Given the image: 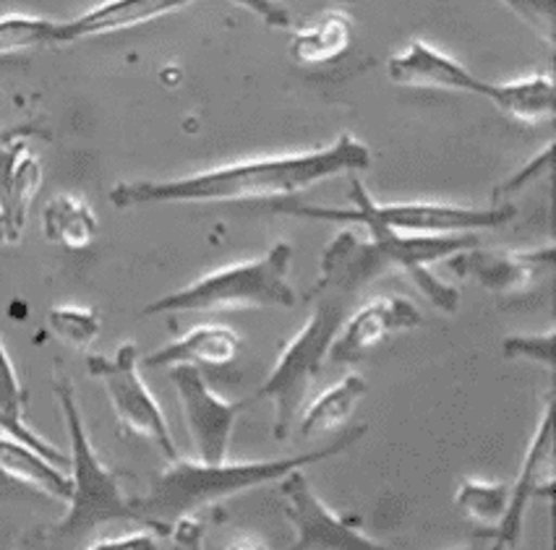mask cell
Instances as JSON below:
<instances>
[{
	"label": "cell",
	"mask_w": 556,
	"mask_h": 550,
	"mask_svg": "<svg viewBox=\"0 0 556 550\" xmlns=\"http://www.w3.org/2000/svg\"><path fill=\"white\" fill-rule=\"evenodd\" d=\"M371 152L353 133H340L329 146L299 154H277L236 162L217 170L193 172L173 180H134L110 191L118 209L147 204H232L299 196L338 175L366 170Z\"/></svg>",
	"instance_id": "6da1fadb"
},
{
	"label": "cell",
	"mask_w": 556,
	"mask_h": 550,
	"mask_svg": "<svg viewBox=\"0 0 556 550\" xmlns=\"http://www.w3.org/2000/svg\"><path fill=\"white\" fill-rule=\"evenodd\" d=\"M366 429H351L340 433L338 438L327 442V446L306 451V455L288 459H269V462H241L230 464L228 459L217 464L189 462V459H173L170 468L157 475L152 483L150 494L141 498H131L134 520L150 524L160 533H170L173 524L184 516L197 514L199 509L212 507V503L228 501V498L254 490L258 485L280 483L290 470H303L308 464L325 462L348 451L364 436Z\"/></svg>",
	"instance_id": "7a4b0ae2"
},
{
	"label": "cell",
	"mask_w": 556,
	"mask_h": 550,
	"mask_svg": "<svg viewBox=\"0 0 556 550\" xmlns=\"http://www.w3.org/2000/svg\"><path fill=\"white\" fill-rule=\"evenodd\" d=\"M290 243H275L264 256L199 277L197 282L167 293L141 314H189V310L232 308H293L295 290L290 284Z\"/></svg>",
	"instance_id": "3957f363"
},
{
	"label": "cell",
	"mask_w": 556,
	"mask_h": 550,
	"mask_svg": "<svg viewBox=\"0 0 556 550\" xmlns=\"http://www.w3.org/2000/svg\"><path fill=\"white\" fill-rule=\"evenodd\" d=\"M55 397L61 402L63 420H66L68 444H71V496L68 511L63 516L58 533L63 537H87L102 524L134 520L131 498L123 494L118 475L105 468L89 438L79 402H76L74 384L66 376L55 381Z\"/></svg>",
	"instance_id": "277c9868"
},
{
	"label": "cell",
	"mask_w": 556,
	"mask_h": 550,
	"mask_svg": "<svg viewBox=\"0 0 556 550\" xmlns=\"http://www.w3.org/2000/svg\"><path fill=\"white\" fill-rule=\"evenodd\" d=\"M353 297L332 293V290H316L312 293L314 310L308 321L299 329V334L288 342L286 349L277 358L275 368L269 371V379L258 389L256 397L269 399L275 405V433L277 442H286L293 431L295 420L303 410L308 386L321 366L327 362V349L338 336L342 321L348 316V303Z\"/></svg>",
	"instance_id": "5b68a950"
},
{
	"label": "cell",
	"mask_w": 556,
	"mask_h": 550,
	"mask_svg": "<svg viewBox=\"0 0 556 550\" xmlns=\"http://www.w3.org/2000/svg\"><path fill=\"white\" fill-rule=\"evenodd\" d=\"M353 206L340 209V206H308V204H277L275 212L293 217L321 219V222H351V225H384L403 235H463L473 230L502 228L515 217L509 204L491 206V209H476V206H455V204H379L368 196V191L358 180H353L351 191Z\"/></svg>",
	"instance_id": "8992f818"
},
{
	"label": "cell",
	"mask_w": 556,
	"mask_h": 550,
	"mask_svg": "<svg viewBox=\"0 0 556 550\" xmlns=\"http://www.w3.org/2000/svg\"><path fill=\"white\" fill-rule=\"evenodd\" d=\"M89 373L105 386L115 418L126 431L147 438L163 451L167 462L178 459V446L167 425L163 407H160L150 386L139 373V347L126 342L115 349V355H89Z\"/></svg>",
	"instance_id": "52a82bcc"
},
{
	"label": "cell",
	"mask_w": 556,
	"mask_h": 550,
	"mask_svg": "<svg viewBox=\"0 0 556 550\" xmlns=\"http://www.w3.org/2000/svg\"><path fill=\"white\" fill-rule=\"evenodd\" d=\"M170 381L176 386L186 425L197 446L199 462L217 464L228 459L230 438L245 402H228L210 389L197 366H173Z\"/></svg>",
	"instance_id": "ba28073f"
},
{
	"label": "cell",
	"mask_w": 556,
	"mask_h": 550,
	"mask_svg": "<svg viewBox=\"0 0 556 550\" xmlns=\"http://www.w3.org/2000/svg\"><path fill=\"white\" fill-rule=\"evenodd\" d=\"M280 494L286 498V516L295 529L293 548L299 550H381L377 540L366 537L345 516L314 494L301 468L290 470L280 481Z\"/></svg>",
	"instance_id": "9c48e42d"
},
{
	"label": "cell",
	"mask_w": 556,
	"mask_h": 550,
	"mask_svg": "<svg viewBox=\"0 0 556 550\" xmlns=\"http://www.w3.org/2000/svg\"><path fill=\"white\" fill-rule=\"evenodd\" d=\"M554 481V399L548 397L533 442H530L526 459H522L520 475H517L515 485L509 488L507 511H504L502 522L496 524L494 533H491V537L496 540V548H515L517 542H520L530 503L539 501V498L552 503Z\"/></svg>",
	"instance_id": "30bf717a"
},
{
	"label": "cell",
	"mask_w": 556,
	"mask_h": 550,
	"mask_svg": "<svg viewBox=\"0 0 556 550\" xmlns=\"http://www.w3.org/2000/svg\"><path fill=\"white\" fill-rule=\"evenodd\" d=\"M424 323L421 310L413 306L410 300L400 295H381L374 297L345 316L338 336L327 349V360L332 366H348V362H358L368 349H374L379 342L394 332H407Z\"/></svg>",
	"instance_id": "8fae6325"
},
{
	"label": "cell",
	"mask_w": 556,
	"mask_h": 550,
	"mask_svg": "<svg viewBox=\"0 0 556 550\" xmlns=\"http://www.w3.org/2000/svg\"><path fill=\"white\" fill-rule=\"evenodd\" d=\"M40 183L42 167L27 136L0 144V245L22 241Z\"/></svg>",
	"instance_id": "7c38bea8"
},
{
	"label": "cell",
	"mask_w": 556,
	"mask_h": 550,
	"mask_svg": "<svg viewBox=\"0 0 556 550\" xmlns=\"http://www.w3.org/2000/svg\"><path fill=\"white\" fill-rule=\"evenodd\" d=\"M390 79L400 87H424L444 89V92H465L489 97L491 84L473 76L455 57L444 55L442 50L431 48L424 40H413L403 53L390 61Z\"/></svg>",
	"instance_id": "4fadbf2b"
},
{
	"label": "cell",
	"mask_w": 556,
	"mask_h": 550,
	"mask_svg": "<svg viewBox=\"0 0 556 550\" xmlns=\"http://www.w3.org/2000/svg\"><path fill=\"white\" fill-rule=\"evenodd\" d=\"M554 248L535 251V254H486V251H460L452 269L468 274L494 293H515V290L528 287L530 282L539 280L541 274L552 271Z\"/></svg>",
	"instance_id": "5bb4252c"
},
{
	"label": "cell",
	"mask_w": 556,
	"mask_h": 550,
	"mask_svg": "<svg viewBox=\"0 0 556 550\" xmlns=\"http://www.w3.org/2000/svg\"><path fill=\"white\" fill-rule=\"evenodd\" d=\"M193 0H105L87 14L61 22L63 44L89 40V37L110 35V31H123L150 24L154 18L186 9Z\"/></svg>",
	"instance_id": "9a60e30c"
},
{
	"label": "cell",
	"mask_w": 556,
	"mask_h": 550,
	"mask_svg": "<svg viewBox=\"0 0 556 550\" xmlns=\"http://www.w3.org/2000/svg\"><path fill=\"white\" fill-rule=\"evenodd\" d=\"M241 349V336L223 323H204L193 327L180 340L167 342L144 358L147 368H173V366H225Z\"/></svg>",
	"instance_id": "2e32d148"
},
{
	"label": "cell",
	"mask_w": 556,
	"mask_h": 550,
	"mask_svg": "<svg viewBox=\"0 0 556 550\" xmlns=\"http://www.w3.org/2000/svg\"><path fill=\"white\" fill-rule=\"evenodd\" d=\"M0 472L55 501H68L71 496V477L58 462L9 433L0 436Z\"/></svg>",
	"instance_id": "e0dca14e"
},
{
	"label": "cell",
	"mask_w": 556,
	"mask_h": 550,
	"mask_svg": "<svg viewBox=\"0 0 556 550\" xmlns=\"http://www.w3.org/2000/svg\"><path fill=\"white\" fill-rule=\"evenodd\" d=\"M366 389V381L358 373H348L345 379H340L332 389L319 394L306 407V412H301V436L308 438V442H319V438L348 425V420L355 415L358 405L364 402Z\"/></svg>",
	"instance_id": "ac0fdd59"
},
{
	"label": "cell",
	"mask_w": 556,
	"mask_h": 550,
	"mask_svg": "<svg viewBox=\"0 0 556 550\" xmlns=\"http://www.w3.org/2000/svg\"><path fill=\"white\" fill-rule=\"evenodd\" d=\"M97 222L92 206L74 193H58L42 209V232L50 243L68 251L89 248L94 243Z\"/></svg>",
	"instance_id": "d6986e66"
},
{
	"label": "cell",
	"mask_w": 556,
	"mask_h": 550,
	"mask_svg": "<svg viewBox=\"0 0 556 550\" xmlns=\"http://www.w3.org/2000/svg\"><path fill=\"white\" fill-rule=\"evenodd\" d=\"M502 113L522 123H552L554 120V81L546 74H533L526 79L491 84L486 97Z\"/></svg>",
	"instance_id": "ffe728a7"
},
{
	"label": "cell",
	"mask_w": 556,
	"mask_h": 550,
	"mask_svg": "<svg viewBox=\"0 0 556 550\" xmlns=\"http://www.w3.org/2000/svg\"><path fill=\"white\" fill-rule=\"evenodd\" d=\"M24 405H27V392H24L22 381H18L16 366L11 360L9 349H5L3 340H0V418L5 423V433L18 438V442L35 446L45 457H50L58 464H68V457L53 444L45 442L35 431L24 423Z\"/></svg>",
	"instance_id": "44dd1931"
},
{
	"label": "cell",
	"mask_w": 556,
	"mask_h": 550,
	"mask_svg": "<svg viewBox=\"0 0 556 550\" xmlns=\"http://www.w3.org/2000/svg\"><path fill=\"white\" fill-rule=\"evenodd\" d=\"M351 44V18L342 14L321 16L314 27L301 29L290 42V55L299 63H327L345 53Z\"/></svg>",
	"instance_id": "7402d4cb"
},
{
	"label": "cell",
	"mask_w": 556,
	"mask_h": 550,
	"mask_svg": "<svg viewBox=\"0 0 556 550\" xmlns=\"http://www.w3.org/2000/svg\"><path fill=\"white\" fill-rule=\"evenodd\" d=\"M50 44H63L61 22L24 14L0 16V55L50 48Z\"/></svg>",
	"instance_id": "603a6c76"
},
{
	"label": "cell",
	"mask_w": 556,
	"mask_h": 550,
	"mask_svg": "<svg viewBox=\"0 0 556 550\" xmlns=\"http://www.w3.org/2000/svg\"><path fill=\"white\" fill-rule=\"evenodd\" d=\"M457 509L463 511L468 520L481 524H496L502 522L504 511L509 503V485L504 483H481V481H463L455 494Z\"/></svg>",
	"instance_id": "cb8c5ba5"
},
{
	"label": "cell",
	"mask_w": 556,
	"mask_h": 550,
	"mask_svg": "<svg viewBox=\"0 0 556 550\" xmlns=\"http://www.w3.org/2000/svg\"><path fill=\"white\" fill-rule=\"evenodd\" d=\"M50 332L55 334L58 342L74 347V349H89L92 342L100 336L102 321L92 308L79 306H55L48 314Z\"/></svg>",
	"instance_id": "d4e9b609"
},
{
	"label": "cell",
	"mask_w": 556,
	"mask_h": 550,
	"mask_svg": "<svg viewBox=\"0 0 556 550\" xmlns=\"http://www.w3.org/2000/svg\"><path fill=\"white\" fill-rule=\"evenodd\" d=\"M502 349H504V358L509 360L539 362V366H546L548 371L554 368V332L507 336Z\"/></svg>",
	"instance_id": "484cf974"
},
{
	"label": "cell",
	"mask_w": 556,
	"mask_h": 550,
	"mask_svg": "<svg viewBox=\"0 0 556 550\" xmlns=\"http://www.w3.org/2000/svg\"><path fill=\"white\" fill-rule=\"evenodd\" d=\"M522 22L530 24L546 42H554L556 0H502Z\"/></svg>",
	"instance_id": "4316f807"
},
{
	"label": "cell",
	"mask_w": 556,
	"mask_h": 550,
	"mask_svg": "<svg viewBox=\"0 0 556 550\" xmlns=\"http://www.w3.org/2000/svg\"><path fill=\"white\" fill-rule=\"evenodd\" d=\"M548 167H552V144L543 149L539 157L530 159L520 172L513 175V178H509L507 183L500 186V191H496V202H500L502 196H513L515 191H522L530 183V180L539 178V175H546Z\"/></svg>",
	"instance_id": "83f0119b"
},
{
	"label": "cell",
	"mask_w": 556,
	"mask_h": 550,
	"mask_svg": "<svg viewBox=\"0 0 556 550\" xmlns=\"http://www.w3.org/2000/svg\"><path fill=\"white\" fill-rule=\"evenodd\" d=\"M232 3L241 5V9H245V11H251V14L262 18L267 27L286 29L290 24L288 9L282 3H277V0H232Z\"/></svg>",
	"instance_id": "f1b7e54d"
},
{
	"label": "cell",
	"mask_w": 556,
	"mask_h": 550,
	"mask_svg": "<svg viewBox=\"0 0 556 550\" xmlns=\"http://www.w3.org/2000/svg\"><path fill=\"white\" fill-rule=\"evenodd\" d=\"M92 548H154V537L147 533H134V535H123V537H105V540H97Z\"/></svg>",
	"instance_id": "f546056e"
},
{
	"label": "cell",
	"mask_w": 556,
	"mask_h": 550,
	"mask_svg": "<svg viewBox=\"0 0 556 550\" xmlns=\"http://www.w3.org/2000/svg\"><path fill=\"white\" fill-rule=\"evenodd\" d=\"M37 133H40V128L31 126V123L0 128V144H5V141H11V139H18V136H27V139H31V136H37Z\"/></svg>",
	"instance_id": "4dcf8cb0"
}]
</instances>
